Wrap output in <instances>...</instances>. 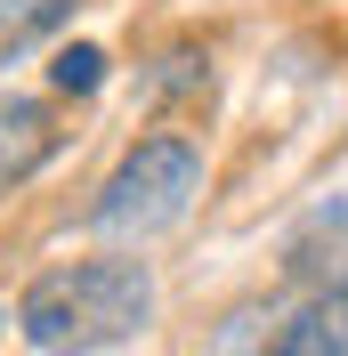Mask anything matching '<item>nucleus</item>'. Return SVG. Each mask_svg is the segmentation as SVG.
Wrapping results in <instances>:
<instances>
[{"mask_svg": "<svg viewBox=\"0 0 348 356\" xmlns=\"http://www.w3.org/2000/svg\"><path fill=\"white\" fill-rule=\"evenodd\" d=\"M73 8H81V0H0V65H17V57H33L41 41H57L73 24Z\"/></svg>", "mask_w": 348, "mask_h": 356, "instance_id": "obj_5", "label": "nucleus"}, {"mask_svg": "<svg viewBox=\"0 0 348 356\" xmlns=\"http://www.w3.org/2000/svg\"><path fill=\"white\" fill-rule=\"evenodd\" d=\"M97 81H106V49H89V41L57 49V65H49V89H65V97H89Z\"/></svg>", "mask_w": 348, "mask_h": 356, "instance_id": "obj_6", "label": "nucleus"}, {"mask_svg": "<svg viewBox=\"0 0 348 356\" xmlns=\"http://www.w3.org/2000/svg\"><path fill=\"white\" fill-rule=\"evenodd\" d=\"M65 146V130H57V113L41 106V97H0V195H17L33 170H49V154Z\"/></svg>", "mask_w": 348, "mask_h": 356, "instance_id": "obj_3", "label": "nucleus"}, {"mask_svg": "<svg viewBox=\"0 0 348 356\" xmlns=\"http://www.w3.org/2000/svg\"><path fill=\"white\" fill-rule=\"evenodd\" d=\"M267 356H348V275H332V284L308 291L300 308L276 324Z\"/></svg>", "mask_w": 348, "mask_h": 356, "instance_id": "obj_4", "label": "nucleus"}, {"mask_svg": "<svg viewBox=\"0 0 348 356\" xmlns=\"http://www.w3.org/2000/svg\"><path fill=\"white\" fill-rule=\"evenodd\" d=\"M154 316H162V284L130 243L57 259L17 291V332L33 356H113L146 340Z\"/></svg>", "mask_w": 348, "mask_h": 356, "instance_id": "obj_1", "label": "nucleus"}, {"mask_svg": "<svg viewBox=\"0 0 348 356\" xmlns=\"http://www.w3.org/2000/svg\"><path fill=\"white\" fill-rule=\"evenodd\" d=\"M203 178H211V162H203L195 130H146L130 154L106 170V186L89 202V227L138 251V243H154V235H171V227L203 202Z\"/></svg>", "mask_w": 348, "mask_h": 356, "instance_id": "obj_2", "label": "nucleus"}]
</instances>
